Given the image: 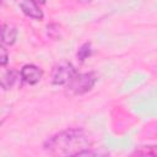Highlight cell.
Instances as JSON below:
<instances>
[{
  "label": "cell",
  "mask_w": 157,
  "mask_h": 157,
  "mask_svg": "<svg viewBox=\"0 0 157 157\" xmlns=\"http://www.w3.org/2000/svg\"><path fill=\"white\" fill-rule=\"evenodd\" d=\"M92 141L82 129H67L49 137L44 148L55 156H78L82 151L91 148Z\"/></svg>",
  "instance_id": "cell-1"
},
{
  "label": "cell",
  "mask_w": 157,
  "mask_h": 157,
  "mask_svg": "<svg viewBox=\"0 0 157 157\" xmlns=\"http://www.w3.org/2000/svg\"><path fill=\"white\" fill-rule=\"evenodd\" d=\"M96 72H86V74H75L74 77L66 83V92L72 96L83 94L92 90L94 83L97 82Z\"/></svg>",
  "instance_id": "cell-2"
},
{
  "label": "cell",
  "mask_w": 157,
  "mask_h": 157,
  "mask_svg": "<svg viewBox=\"0 0 157 157\" xmlns=\"http://www.w3.org/2000/svg\"><path fill=\"white\" fill-rule=\"evenodd\" d=\"M76 69L72 66V64L67 61H61L56 64L53 67L52 71V83L53 85H66L76 74Z\"/></svg>",
  "instance_id": "cell-3"
},
{
  "label": "cell",
  "mask_w": 157,
  "mask_h": 157,
  "mask_svg": "<svg viewBox=\"0 0 157 157\" xmlns=\"http://www.w3.org/2000/svg\"><path fill=\"white\" fill-rule=\"evenodd\" d=\"M20 75H21L22 80L25 82H27L28 85H36V83H38L40 81V78L43 76V71L38 66L28 64V65H25L21 69Z\"/></svg>",
  "instance_id": "cell-4"
},
{
  "label": "cell",
  "mask_w": 157,
  "mask_h": 157,
  "mask_svg": "<svg viewBox=\"0 0 157 157\" xmlns=\"http://www.w3.org/2000/svg\"><path fill=\"white\" fill-rule=\"evenodd\" d=\"M18 6L26 16L33 20H42L44 16L39 5L34 0H18Z\"/></svg>",
  "instance_id": "cell-5"
},
{
  "label": "cell",
  "mask_w": 157,
  "mask_h": 157,
  "mask_svg": "<svg viewBox=\"0 0 157 157\" xmlns=\"http://www.w3.org/2000/svg\"><path fill=\"white\" fill-rule=\"evenodd\" d=\"M17 78V74L13 69H9L4 66H0V86L4 90H10Z\"/></svg>",
  "instance_id": "cell-6"
},
{
  "label": "cell",
  "mask_w": 157,
  "mask_h": 157,
  "mask_svg": "<svg viewBox=\"0 0 157 157\" xmlns=\"http://www.w3.org/2000/svg\"><path fill=\"white\" fill-rule=\"evenodd\" d=\"M16 38H17V28L13 25L6 23V25L1 26L0 39L2 43L7 44V45H12L16 42Z\"/></svg>",
  "instance_id": "cell-7"
},
{
  "label": "cell",
  "mask_w": 157,
  "mask_h": 157,
  "mask_svg": "<svg viewBox=\"0 0 157 157\" xmlns=\"http://www.w3.org/2000/svg\"><path fill=\"white\" fill-rule=\"evenodd\" d=\"M91 54H92V48H91V43H88V42H86V43H83L80 48H78V50H77V54H76V56H77V60L78 61H81V63H83L88 56H91Z\"/></svg>",
  "instance_id": "cell-8"
},
{
  "label": "cell",
  "mask_w": 157,
  "mask_h": 157,
  "mask_svg": "<svg viewBox=\"0 0 157 157\" xmlns=\"http://www.w3.org/2000/svg\"><path fill=\"white\" fill-rule=\"evenodd\" d=\"M7 61H9V53L2 45H0V66L6 65Z\"/></svg>",
  "instance_id": "cell-9"
},
{
  "label": "cell",
  "mask_w": 157,
  "mask_h": 157,
  "mask_svg": "<svg viewBox=\"0 0 157 157\" xmlns=\"http://www.w3.org/2000/svg\"><path fill=\"white\" fill-rule=\"evenodd\" d=\"M37 4H44L45 2V0H34Z\"/></svg>",
  "instance_id": "cell-10"
},
{
  "label": "cell",
  "mask_w": 157,
  "mask_h": 157,
  "mask_svg": "<svg viewBox=\"0 0 157 157\" xmlns=\"http://www.w3.org/2000/svg\"><path fill=\"white\" fill-rule=\"evenodd\" d=\"M78 1H80V2H90L91 0H78Z\"/></svg>",
  "instance_id": "cell-11"
},
{
  "label": "cell",
  "mask_w": 157,
  "mask_h": 157,
  "mask_svg": "<svg viewBox=\"0 0 157 157\" xmlns=\"http://www.w3.org/2000/svg\"><path fill=\"white\" fill-rule=\"evenodd\" d=\"M0 2H1V0H0Z\"/></svg>",
  "instance_id": "cell-12"
},
{
  "label": "cell",
  "mask_w": 157,
  "mask_h": 157,
  "mask_svg": "<svg viewBox=\"0 0 157 157\" xmlns=\"http://www.w3.org/2000/svg\"><path fill=\"white\" fill-rule=\"evenodd\" d=\"M0 29H1V27H0Z\"/></svg>",
  "instance_id": "cell-13"
}]
</instances>
